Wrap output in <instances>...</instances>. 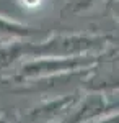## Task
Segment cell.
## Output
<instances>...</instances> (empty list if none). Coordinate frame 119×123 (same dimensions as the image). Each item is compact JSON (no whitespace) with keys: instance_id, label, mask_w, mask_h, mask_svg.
I'll list each match as a JSON object with an SVG mask.
<instances>
[{"instance_id":"obj_1","label":"cell","mask_w":119,"mask_h":123,"mask_svg":"<svg viewBox=\"0 0 119 123\" xmlns=\"http://www.w3.org/2000/svg\"><path fill=\"white\" fill-rule=\"evenodd\" d=\"M93 44L92 39H83V38H57L54 41H49L44 46L34 48L33 51L39 54H70L77 51H83Z\"/></svg>"}]
</instances>
